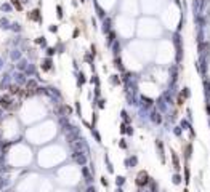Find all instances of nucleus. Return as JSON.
Segmentation results:
<instances>
[{"mask_svg": "<svg viewBox=\"0 0 210 192\" xmlns=\"http://www.w3.org/2000/svg\"><path fill=\"white\" fill-rule=\"evenodd\" d=\"M173 163H175V168L178 170V168H180V163H178V159H177V155H175V154H173Z\"/></svg>", "mask_w": 210, "mask_h": 192, "instance_id": "obj_3", "label": "nucleus"}, {"mask_svg": "<svg viewBox=\"0 0 210 192\" xmlns=\"http://www.w3.org/2000/svg\"><path fill=\"white\" fill-rule=\"evenodd\" d=\"M11 3L15 5V7H16L18 10H21V8H23V7H21V3H19V2H18V0H11Z\"/></svg>", "mask_w": 210, "mask_h": 192, "instance_id": "obj_2", "label": "nucleus"}, {"mask_svg": "<svg viewBox=\"0 0 210 192\" xmlns=\"http://www.w3.org/2000/svg\"><path fill=\"white\" fill-rule=\"evenodd\" d=\"M148 179H149V176H148V173L146 171H140L136 176V186H144V184H148Z\"/></svg>", "mask_w": 210, "mask_h": 192, "instance_id": "obj_1", "label": "nucleus"}]
</instances>
